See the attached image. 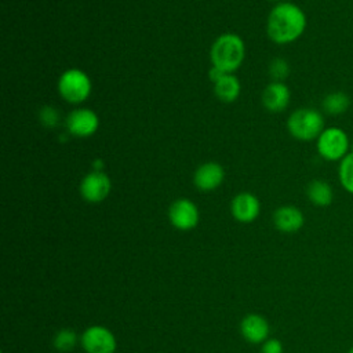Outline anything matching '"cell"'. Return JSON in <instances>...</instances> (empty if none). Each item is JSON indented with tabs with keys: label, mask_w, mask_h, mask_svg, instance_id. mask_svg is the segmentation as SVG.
Wrapping results in <instances>:
<instances>
[{
	"label": "cell",
	"mask_w": 353,
	"mask_h": 353,
	"mask_svg": "<svg viewBox=\"0 0 353 353\" xmlns=\"http://www.w3.org/2000/svg\"><path fill=\"white\" fill-rule=\"evenodd\" d=\"M225 171L221 164L210 161L201 164L193 176V182L196 188L200 190H214L223 182Z\"/></svg>",
	"instance_id": "11"
},
{
	"label": "cell",
	"mask_w": 353,
	"mask_h": 353,
	"mask_svg": "<svg viewBox=\"0 0 353 353\" xmlns=\"http://www.w3.org/2000/svg\"><path fill=\"white\" fill-rule=\"evenodd\" d=\"M261 353H283V345L279 339H269L262 345Z\"/></svg>",
	"instance_id": "22"
},
{
	"label": "cell",
	"mask_w": 353,
	"mask_h": 353,
	"mask_svg": "<svg viewBox=\"0 0 353 353\" xmlns=\"http://www.w3.org/2000/svg\"><path fill=\"white\" fill-rule=\"evenodd\" d=\"M39 117H40L41 124H43L44 127H48V128L55 127V125L58 124V121H59V113H58V110L54 109L52 106H44V108H41Z\"/></svg>",
	"instance_id": "21"
},
{
	"label": "cell",
	"mask_w": 353,
	"mask_h": 353,
	"mask_svg": "<svg viewBox=\"0 0 353 353\" xmlns=\"http://www.w3.org/2000/svg\"><path fill=\"white\" fill-rule=\"evenodd\" d=\"M168 216L176 229L189 230L199 222V210L189 199H178L171 204Z\"/></svg>",
	"instance_id": "9"
},
{
	"label": "cell",
	"mask_w": 353,
	"mask_h": 353,
	"mask_svg": "<svg viewBox=\"0 0 353 353\" xmlns=\"http://www.w3.org/2000/svg\"><path fill=\"white\" fill-rule=\"evenodd\" d=\"M352 150H353V142H352Z\"/></svg>",
	"instance_id": "25"
},
{
	"label": "cell",
	"mask_w": 353,
	"mask_h": 353,
	"mask_svg": "<svg viewBox=\"0 0 353 353\" xmlns=\"http://www.w3.org/2000/svg\"><path fill=\"white\" fill-rule=\"evenodd\" d=\"M112 183L109 176L102 171L88 172L80 183V193L88 203H99L105 200L110 192Z\"/></svg>",
	"instance_id": "7"
},
{
	"label": "cell",
	"mask_w": 353,
	"mask_h": 353,
	"mask_svg": "<svg viewBox=\"0 0 353 353\" xmlns=\"http://www.w3.org/2000/svg\"><path fill=\"white\" fill-rule=\"evenodd\" d=\"M240 81L232 73H226L215 83V95L222 102H233L240 94Z\"/></svg>",
	"instance_id": "16"
},
{
	"label": "cell",
	"mask_w": 353,
	"mask_h": 353,
	"mask_svg": "<svg viewBox=\"0 0 353 353\" xmlns=\"http://www.w3.org/2000/svg\"><path fill=\"white\" fill-rule=\"evenodd\" d=\"M317 153L327 161H341L350 153V139L345 130L327 127L316 139Z\"/></svg>",
	"instance_id": "4"
},
{
	"label": "cell",
	"mask_w": 353,
	"mask_h": 353,
	"mask_svg": "<svg viewBox=\"0 0 353 353\" xmlns=\"http://www.w3.org/2000/svg\"><path fill=\"white\" fill-rule=\"evenodd\" d=\"M350 106V98L343 91H332L323 99V110L330 116L343 114Z\"/></svg>",
	"instance_id": "17"
},
{
	"label": "cell",
	"mask_w": 353,
	"mask_h": 353,
	"mask_svg": "<svg viewBox=\"0 0 353 353\" xmlns=\"http://www.w3.org/2000/svg\"><path fill=\"white\" fill-rule=\"evenodd\" d=\"M273 222L280 232L294 233V232H298L303 226L305 216L298 207L283 205L274 211Z\"/></svg>",
	"instance_id": "12"
},
{
	"label": "cell",
	"mask_w": 353,
	"mask_h": 353,
	"mask_svg": "<svg viewBox=\"0 0 353 353\" xmlns=\"http://www.w3.org/2000/svg\"><path fill=\"white\" fill-rule=\"evenodd\" d=\"M287 128L295 139L309 142L317 139L325 128L324 116L316 109L301 108L290 114L287 120Z\"/></svg>",
	"instance_id": "3"
},
{
	"label": "cell",
	"mask_w": 353,
	"mask_h": 353,
	"mask_svg": "<svg viewBox=\"0 0 353 353\" xmlns=\"http://www.w3.org/2000/svg\"><path fill=\"white\" fill-rule=\"evenodd\" d=\"M347 353H353V346L349 349V352H347Z\"/></svg>",
	"instance_id": "24"
},
{
	"label": "cell",
	"mask_w": 353,
	"mask_h": 353,
	"mask_svg": "<svg viewBox=\"0 0 353 353\" xmlns=\"http://www.w3.org/2000/svg\"><path fill=\"white\" fill-rule=\"evenodd\" d=\"M291 99L290 88L280 81L269 83L262 92V103L270 112H283Z\"/></svg>",
	"instance_id": "10"
},
{
	"label": "cell",
	"mask_w": 353,
	"mask_h": 353,
	"mask_svg": "<svg viewBox=\"0 0 353 353\" xmlns=\"http://www.w3.org/2000/svg\"><path fill=\"white\" fill-rule=\"evenodd\" d=\"M66 127L72 135L85 138L95 134L99 127V119L94 110L80 108L69 113L66 119Z\"/></svg>",
	"instance_id": "8"
},
{
	"label": "cell",
	"mask_w": 353,
	"mask_h": 353,
	"mask_svg": "<svg viewBox=\"0 0 353 353\" xmlns=\"http://www.w3.org/2000/svg\"><path fill=\"white\" fill-rule=\"evenodd\" d=\"M244 54V41L239 34H221L211 47L212 66L219 68L225 73H232L243 63Z\"/></svg>",
	"instance_id": "2"
},
{
	"label": "cell",
	"mask_w": 353,
	"mask_h": 353,
	"mask_svg": "<svg viewBox=\"0 0 353 353\" xmlns=\"http://www.w3.org/2000/svg\"><path fill=\"white\" fill-rule=\"evenodd\" d=\"M306 29V15L294 3L276 4L268 17V34L277 44H290L298 40Z\"/></svg>",
	"instance_id": "1"
},
{
	"label": "cell",
	"mask_w": 353,
	"mask_h": 353,
	"mask_svg": "<svg viewBox=\"0 0 353 353\" xmlns=\"http://www.w3.org/2000/svg\"><path fill=\"white\" fill-rule=\"evenodd\" d=\"M269 74L273 81L283 83L284 79L290 74V65L284 58H274L269 65Z\"/></svg>",
	"instance_id": "20"
},
{
	"label": "cell",
	"mask_w": 353,
	"mask_h": 353,
	"mask_svg": "<svg viewBox=\"0 0 353 353\" xmlns=\"http://www.w3.org/2000/svg\"><path fill=\"white\" fill-rule=\"evenodd\" d=\"M81 345L87 353H114V335L102 325L87 328L81 336Z\"/></svg>",
	"instance_id": "6"
},
{
	"label": "cell",
	"mask_w": 353,
	"mask_h": 353,
	"mask_svg": "<svg viewBox=\"0 0 353 353\" xmlns=\"http://www.w3.org/2000/svg\"><path fill=\"white\" fill-rule=\"evenodd\" d=\"M273 1H279V0H273Z\"/></svg>",
	"instance_id": "26"
},
{
	"label": "cell",
	"mask_w": 353,
	"mask_h": 353,
	"mask_svg": "<svg viewBox=\"0 0 353 353\" xmlns=\"http://www.w3.org/2000/svg\"><path fill=\"white\" fill-rule=\"evenodd\" d=\"M76 342H77V335L70 328H63L58 331V334L54 338V346L62 353L70 352L74 347Z\"/></svg>",
	"instance_id": "19"
},
{
	"label": "cell",
	"mask_w": 353,
	"mask_h": 353,
	"mask_svg": "<svg viewBox=\"0 0 353 353\" xmlns=\"http://www.w3.org/2000/svg\"><path fill=\"white\" fill-rule=\"evenodd\" d=\"M338 178L342 188L353 194V150L339 161Z\"/></svg>",
	"instance_id": "18"
},
{
	"label": "cell",
	"mask_w": 353,
	"mask_h": 353,
	"mask_svg": "<svg viewBox=\"0 0 353 353\" xmlns=\"http://www.w3.org/2000/svg\"><path fill=\"white\" fill-rule=\"evenodd\" d=\"M259 208L261 205L258 199L248 192L239 193L232 200V204H230L233 216L240 222H252L258 216Z\"/></svg>",
	"instance_id": "13"
},
{
	"label": "cell",
	"mask_w": 353,
	"mask_h": 353,
	"mask_svg": "<svg viewBox=\"0 0 353 353\" xmlns=\"http://www.w3.org/2000/svg\"><path fill=\"white\" fill-rule=\"evenodd\" d=\"M307 199L317 207H327L334 200V190L331 185L324 179H313L306 188Z\"/></svg>",
	"instance_id": "15"
},
{
	"label": "cell",
	"mask_w": 353,
	"mask_h": 353,
	"mask_svg": "<svg viewBox=\"0 0 353 353\" xmlns=\"http://www.w3.org/2000/svg\"><path fill=\"white\" fill-rule=\"evenodd\" d=\"M240 330L247 341L252 343H259L268 338L269 324L266 319L261 314H248L243 319Z\"/></svg>",
	"instance_id": "14"
},
{
	"label": "cell",
	"mask_w": 353,
	"mask_h": 353,
	"mask_svg": "<svg viewBox=\"0 0 353 353\" xmlns=\"http://www.w3.org/2000/svg\"><path fill=\"white\" fill-rule=\"evenodd\" d=\"M226 73L223 72V70H221L219 68H215V66H212L211 69H210V72H208V76H210V79L214 81V83H216L219 79H222L223 76H225Z\"/></svg>",
	"instance_id": "23"
},
{
	"label": "cell",
	"mask_w": 353,
	"mask_h": 353,
	"mask_svg": "<svg viewBox=\"0 0 353 353\" xmlns=\"http://www.w3.org/2000/svg\"><path fill=\"white\" fill-rule=\"evenodd\" d=\"M58 91L65 101L70 103H80L91 94V80L80 69H68L58 80Z\"/></svg>",
	"instance_id": "5"
}]
</instances>
